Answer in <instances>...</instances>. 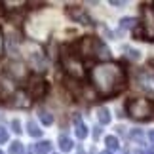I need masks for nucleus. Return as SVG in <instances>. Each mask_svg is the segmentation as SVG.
Here are the masks:
<instances>
[{
    "label": "nucleus",
    "instance_id": "1",
    "mask_svg": "<svg viewBox=\"0 0 154 154\" xmlns=\"http://www.w3.org/2000/svg\"><path fill=\"white\" fill-rule=\"evenodd\" d=\"M90 80H91V86L95 88L97 95L103 99L118 95L128 84L126 70L122 69V65H118L114 61L97 63L90 70Z\"/></svg>",
    "mask_w": 154,
    "mask_h": 154
},
{
    "label": "nucleus",
    "instance_id": "2",
    "mask_svg": "<svg viewBox=\"0 0 154 154\" xmlns=\"http://www.w3.org/2000/svg\"><path fill=\"white\" fill-rule=\"evenodd\" d=\"M76 53L80 59H109L110 51L109 48L95 36H84L78 40V44L74 46Z\"/></svg>",
    "mask_w": 154,
    "mask_h": 154
},
{
    "label": "nucleus",
    "instance_id": "3",
    "mask_svg": "<svg viewBox=\"0 0 154 154\" xmlns=\"http://www.w3.org/2000/svg\"><path fill=\"white\" fill-rule=\"evenodd\" d=\"M133 36L139 40L152 42L154 40V8L145 4L141 8V23L133 29Z\"/></svg>",
    "mask_w": 154,
    "mask_h": 154
},
{
    "label": "nucleus",
    "instance_id": "4",
    "mask_svg": "<svg viewBox=\"0 0 154 154\" xmlns=\"http://www.w3.org/2000/svg\"><path fill=\"white\" fill-rule=\"evenodd\" d=\"M61 61H63V67H65V70H67V74L70 78H74V80L84 78V74H86L84 65H82V59L76 53L74 46H69V48H65L61 51Z\"/></svg>",
    "mask_w": 154,
    "mask_h": 154
},
{
    "label": "nucleus",
    "instance_id": "5",
    "mask_svg": "<svg viewBox=\"0 0 154 154\" xmlns=\"http://www.w3.org/2000/svg\"><path fill=\"white\" fill-rule=\"evenodd\" d=\"M126 112L133 120H150V118H154V101L131 97L126 103Z\"/></svg>",
    "mask_w": 154,
    "mask_h": 154
},
{
    "label": "nucleus",
    "instance_id": "6",
    "mask_svg": "<svg viewBox=\"0 0 154 154\" xmlns=\"http://www.w3.org/2000/svg\"><path fill=\"white\" fill-rule=\"evenodd\" d=\"M27 91L31 93L32 99H42L46 93H48V82H46L42 76L34 74V76H31V78H29V82H27Z\"/></svg>",
    "mask_w": 154,
    "mask_h": 154
},
{
    "label": "nucleus",
    "instance_id": "7",
    "mask_svg": "<svg viewBox=\"0 0 154 154\" xmlns=\"http://www.w3.org/2000/svg\"><path fill=\"white\" fill-rule=\"evenodd\" d=\"M137 86L145 93H149L150 97H154V70L143 69L137 72Z\"/></svg>",
    "mask_w": 154,
    "mask_h": 154
},
{
    "label": "nucleus",
    "instance_id": "8",
    "mask_svg": "<svg viewBox=\"0 0 154 154\" xmlns=\"http://www.w3.org/2000/svg\"><path fill=\"white\" fill-rule=\"evenodd\" d=\"M65 14H67L72 21H76V23L91 25V19H90V15H88V11L84 8H80V6H67V8H65Z\"/></svg>",
    "mask_w": 154,
    "mask_h": 154
},
{
    "label": "nucleus",
    "instance_id": "9",
    "mask_svg": "<svg viewBox=\"0 0 154 154\" xmlns=\"http://www.w3.org/2000/svg\"><path fill=\"white\" fill-rule=\"evenodd\" d=\"M15 95V82L10 76H0V101H8Z\"/></svg>",
    "mask_w": 154,
    "mask_h": 154
},
{
    "label": "nucleus",
    "instance_id": "10",
    "mask_svg": "<svg viewBox=\"0 0 154 154\" xmlns=\"http://www.w3.org/2000/svg\"><path fill=\"white\" fill-rule=\"evenodd\" d=\"M6 72H8V76L15 82V80L25 78V76H27V69H25V65H23L21 61H11L8 65V70H6Z\"/></svg>",
    "mask_w": 154,
    "mask_h": 154
},
{
    "label": "nucleus",
    "instance_id": "11",
    "mask_svg": "<svg viewBox=\"0 0 154 154\" xmlns=\"http://www.w3.org/2000/svg\"><path fill=\"white\" fill-rule=\"evenodd\" d=\"M14 101H10L11 106H23V109H29L31 106V101H29V97H27V93H19V91H15V95L11 97Z\"/></svg>",
    "mask_w": 154,
    "mask_h": 154
},
{
    "label": "nucleus",
    "instance_id": "12",
    "mask_svg": "<svg viewBox=\"0 0 154 154\" xmlns=\"http://www.w3.org/2000/svg\"><path fill=\"white\" fill-rule=\"evenodd\" d=\"M74 131H76V137L78 139L88 137V128H86V124L80 120V116H74Z\"/></svg>",
    "mask_w": 154,
    "mask_h": 154
},
{
    "label": "nucleus",
    "instance_id": "13",
    "mask_svg": "<svg viewBox=\"0 0 154 154\" xmlns=\"http://www.w3.org/2000/svg\"><path fill=\"white\" fill-rule=\"evenodd\" d=\"M72 146H74V143H72V139H70L69 135H61V137H59V149L63 152L72 150Z\"/></svg>",
    "mask_w": 154,
    "mask_h": 154
},
{
    "label": "nucleus",
    "instance_id": "14",
    "mask_svg": "<svg viewBox=\"0 0 154 154\" xmlns=\"http://www.w3.org/2000/svg\"><path fill=\"white\" fill-rule=\"evenodd\" d=\"M51 150V143L50 141H40L34 145V154H50Z\"/></svg>",
    "mask_w": 154,
    "mask_h": 154
},
{
    "label": "nucleus",
    "instance_id": "15",
    "mask_svg": "<svg viewBox=\"0 0 154 154\" xmlns=\"http://www.w3.org/2000/svg\"><path fill=\"white\" fill-rule=\"evenodd\" d=\"M97 118H99V122H101L103 126H106V124L110 122V112H109V109L99 106V109H97Z\"/></svg>",
    "mask_w": 154,
    "mask_h": 154
},
{
    "label": "nucleus",
    "instance_id": "16",
    "mask_svg": "<svg viewBox=\"0 0 154 154\" xmlns=\"http://www.w3.org/2000/svg\"><path fill=\"white\" fill-rule=\"evenodd\" d=\"M105 145L109 146V150H110V152H114V150L120 149V141H118L116 135H109V137L105 139Z\"/></svg>",
    "mask_w": 154,
    "mask_h": 154
},
{
    "label": "nucleus",
    "instance_id": "17",
    "mask_svg": "<svg viewBox=\"0 0 154 154\" xmlns=\"http://www.w3.org/2000/svg\"><path fill=\"white\" fill-rule=\"evenodd\" d=\"M27 129H29V135H31V137H40V135H42V129L36 126V122H34V120H29L27 122Z\"/></svg>",
    "mask_w": 154,
    "mask_h": 154
},
{
    "label": "nucleus",
    "instance_id": "18",
    "mask_svg": "<svg viewBox=\"0 0 154 154\" xmlns=\"http://www.w3.org/2000/svg\"><path fill=\"white\" fill-rule=\"evenodd\" d=\"M38 118H40V122L44 124V126H51L53 124V114L48 110H40L38 112Z\"/></svg>",
    "mask_w": 154,
    "mask_h": 154
},
{
    "label": "nucleus",
    "instance_id": "19",
    "mask_svg": "<svg viewBox=\"0 0 154 154\" xmlns=\"http://www.w3.org/2000/svg\"><path fill=\"white\" fill-rule=\"evenodd\" d=\"M129 139H133V141H137V143L143 145V143H145V133L141 131V129L135 128V129H131V131H129Z\"/></svg>",
    "mask_w": 154,
    "mask_h": 154
},
{
    "label": "nucleus",
    "instance_id": "20",
    "mask_svg": "<svg viewBox=\"0 0 154 154\" xmlns=\"http://www.w3.org/2000/svg\"><path fill=\"white\" fill-rule=\"evenodd\" d=\"M120 27L122 29H135L137 27V19H133V17H124L120 21Z\"/></svg>",
    "mask_w": 154,
    "mask_h": 154
},
{
    "label": "nucleus",
    "instance_id": "21",
    "mask_svg": "<svg viewBox=\"0 0 154 154\" xmlns=\"http://www.w3.org/2000/svg\"><path fill=\"white\" fill-rule=\"evenodd\" d=\"M23 145L19 143V141H15V143H11L10 145V154H23Z\"/></svg>",
    "mask_w": 154,
    "mask_h": 154
},
{
    "label": "nucleus",
    "instance_id": "22",
    "mask_svg": "<svg viewBox=\"0 0 154 154\" xmlns=\"http://www.w3.org/2000/svg\"><path fill=\"white\" fill-rule=\"evenodd\" d=\"M17 42H19L17 34H11V36H10V44H8V50L10 51H15L17 50Z\"/></svg>",
    "mask_w": 154,
    "mask_h": 154
},
{
    "label": "nucleus",
    "instance_id": "23",
    "mask_svg": "<svg viewBox=\"0 0 154 154\" xmlns=\"http://www.w3.org/2000/svg\"><path fill=\"white\" fill-rule=\"evenodd\" d=\"M126 51H128V57H129V59H133V61H137V59H139V51H137V50L128 48Z\"/></svg>",
    "mask_w": 154,
    "mask_h": 154
},
{
    "label": "nucleus",
    "instance_id": "24",
    "mask_svg": "<svg viewBox=\"0 0 154 154\" xmlns=\"http://www.w3.org/2000/svg\"><path fill=\"white\" fill-rule=\"evenodd\" d=\"M4 48H6V42H4V31L0 27V55H4Z\"/></svg>",
    "mask_w": 154,
    "mask_h": 154
},
{
    "label": "nucleus",
    "instance_id": "25",
    "mask_svg": "<svg viewBox=\"0 0 154 154\" xmlns=\"http://www.w3.org/2000/svg\"><path fill=\"white\" fill-rule=\"evenodd\" d=\"M6 141H8V131L4 126H0V143H6Z\"/></svg>",
    "mask_w": 154,
    "mask_h": 154
},
{
    "label": "nucleus",
    "instance_id": "26",
    "mask_svg": "<svg viewBox=\"0 0 154 154\" xmlns=\"http://www.w3.org/2000/svg\"><path fill=\"white\" fill-rule=\"evenodd\" d=\"M11 128H14L15 133H21V122L19 120H14V122H11Z\"/></svg>",
    "mask_w": 154,
    "mask_h": 154
},
{
    "label": "nucleus",
    "instance_id": "27",
    "mask_svg": "<svg viewBox=\"0 0 154 154\" xmlns=\"http://www.w3.org/2000/svg\"><path fill=\"white\" fill-rule=\"evenodd\" d=\"M93 137H95V139H99V137H101V128H95V129H93Z\"/></svg>",
    "mask_w": 154,
    "mask_h": 154
},
{
    "label": "nucleus",
    "instance_id": "28",
    "mask_svg": "<svg viewBox=\"0 0 154 154\" xmlns=\"http://www.w3.org/2000/svg\"><path fill=\"white\" fill-rule=\"evenodd\" d=\"M149 139H150V143L154 145V129H150V131H149Z\"/></svg>",
    "mask_w": 154,
    "mask_h": 154
},
{
    "label": "nucleus",
    "instance_id": "29",
    "mask_svg": "<svg viewBox=\"0 0 154 154\" xmlns=\"http://www.w3.org/2000/svg\"><path fill=\"white\" fill-rule=\"evenodd\" d=\"M110 4H112V6H124V2H118V0H112Z\"/></svg>",
    "mask_w": 154,
    "mask_h": 154
},
{
    "label": "nucleus",
    "instance_id": "30",
    "mask_svg": "<svg viewBox=\"0 0 154 154\" xmlns=\"http://www.w3.org/2000/svg\"><path fill=\"white\" fill-rule=\"evenodd\" d=\"M133 154H149V152H145V150H141V149H139V150H135Z\"/></svg>",
    "mask_w": 154,
    "mask_h": 154
},
{
    "label": "nucleus",
    "instance_id": "31",
    "mask_svg": "<svg viewBox=\"0 0 154 154\" xmlns=\"http://www.w3.org/2000/svg\"><path fill=\"white\" fill-rule=\"evenodd\" d=\"M101 154H114V152H110V150H103Z\"/></svg>",
    "mask_w": 154,
    "mask_h": 154
},
{
    "label": "nucleus",
    "instance_id": "32",
    "mask_svg": "<svg viewBox=\"0 0 154 154\" xmlns=\"http://www.w3.org/2000/svg\"><path fill=\"white\" fill-rule=\"evenodd\" d=\"M150 154H154V149H152V150H150Z\"/></svg>",
    "mask_w": 154,
    "mask_h": 154
},
{
    "label": "nucleus",
    "instance_id": "33",
    "mask_svg": "<svg viewBox=\"0 0 154 154\" xmlns=\"http://www.w3.org/2000/svg\"><path fill=\"white\" fill-rule=\"evenodd\" d=\"M0 154H4V152H2V150H0Z\"/></svg>",
    "mask_w": 154,
    "mask_h": 154
}]
</instances>
